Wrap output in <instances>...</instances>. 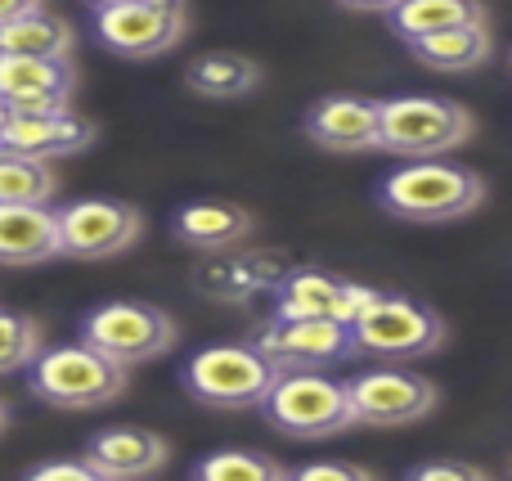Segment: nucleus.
Returning <instances> with one entry per match:
<instances>
[{
  "mask_svg": "<svg viewBox=\"0 0 512 481\" xmlns=\"http://www.w3.org/2000/svg\"><path fill=\"white\" fill-rule=\"evenodd\" d=\"M378 207L409 225L463 221L486 203V180L450 158H409L378 180Z\"/></svg>",
  "mask_w": 512,
  "mask_h": 481,
  "instance_id": "obj_1",
  "label": "nucleus"
},
{
  "mask_svg": "<svg viewBox=\"0 0 512 481\" xmlns=\"http://www.w3.org/2000/svg\"><path fill=\"white\" fill-rule=\"evenodd\" d=\"M256 410L274 432L292 441H328L337 432L355 428L346 383L328 378L324 369H279Z\"/></svg>",
  "mask_w": 512,
  "mask_h": 481,
  "instance_id": "obj_2",
  "label": "nucleus"
},
{
  "mask_svg": "<svg viewBox=\"0 0 512 481\" xmlns=\"http://www.w3.org/2000/svg\"><path fill=\"white\" fill-rule=\"evenodd\" d=\"M477 135V117L445 95L378 99V149L396 158H445Z\"/></svg>",
  "mask_w": 512,
  "mask_h": 481,
  "instance_id": "obj_3",
  "label": "nucleus"
},
{
  "mask_svg": "<svg viewBox=\"0 0 512 481\" xmlns=\"http://www.w3.org/2000/svg\"><path fill=\"white\" fill-rule=\"evenodd\" d=\"M23 374L32 396L50 410H99V405H113L126 392V365L108 360L90 342L41 347Z\"/></svg>",
  "mask_w": 512,
  "mask_h": 481,
  "instance_id": "obj_4",
  "label": "nucleus"
},
{
  "mask_svg": "<svg viewBox=\"0 0 512 481\" xmlns=\"http://www.w3.org/2000/svg\"><path fill=\"white\" fill-rule=\"evenodd\" d=\"M279 369L248 342H216L185 360L180 387L212 410H256Z\"/></svg>",
  "mask_w": 512,
  "mask_h": 481,
  "instance_id": "obj_5",
  "label": "nucleus"
},
{
  "mask_svg": "<svg viewBox=\"0 0 512 481\" xmlns=\"http://www.w3.org/2000/svg\"><path fill=\"white\" fill-rule=\"evenodd\" d=\"M180 338V324L171 311L153 302H104L81 320V342L104 351L117 365H149L167 356Z\"/></svg>",
  "mask_w": 512,
  "mask_h": 481,
  "instance_id": "obj_6",
  "label": "nucleus"
},
{
  "mask_svg": "<svg viewBox=\"0 0 512 481\" xmlns=\"http://www.w3.org/2000/svg\"><path fill=\"white\" fill-rule=\"evenodd\" d=\"M355 351H369L382 360H423L445 347V320L432 306L414 302L405 293H378V302L351 324Z\"/></svg>",
  "mask_w": 512,
  "mask_h": 481,
  "instance_id": "obj_7",
  "label": "nucleus"
},
{
  "mask_svg": "<svg viewBox=\"0 0 512 481\" xmlns=\"http://www.w3.org/2000/svg\"><path fill=\"white\" fill-rule=\"evenodd\" d=\"M54 230H59V257L108 261L135 248V239L144 234V216L122 198H72L54 207Z\"/></svg>",
  "mask_w": 512,
  "mask_h": 481,
  "instance_id": "obj_8",
  "label": "nucleus"
},
{
  "mask_svg": "<svg viewBox=\"0 0 512 481\" xmlns=\"http://www.w3.org/2000/svg\"><path fill=\"white\" fill-rule=\"evenodd\" d=\"M189 32L185 0H126V5L95 9V36L104 50L122 59H158L176 50Z\"/></svg>",
  "mask_w": 512,
  "mask_h": 481,
  "instance_id": "obj_9",
  "label": "nucleus"
},
{
  "mask_svg": "<svg viewBox=\"0 0 512 481\" xmlns=\"http://www.w3.org/2000/svg\"><path fill=\"white\" fill-rule=\"evenodd\" d=\"M346 396L355 410V428H405L436 410V383L405 365H382L346 378Z\"/></svg>",
  "mask_w": 512,
  "mask_h": 481,
  "instance_id": "obj_10",
  "label": "nucleus"
},
{
  "mask_svg": "<svg viewBox=\"0 0 512 481\" xmlns=\"http://www.w3.org/2000/svg\"><path fill=\"white\" fill-rule=\"evenodd\" d=\"M252 347L274 369H333L346 365L351 356H360L351 324L310 320V315H274L270 324H261Z\"/></svg>",
  "mask_w": 512,
  "mask_h": 481,
  "instance_id": "obj_11",
  "label": "nucleus"
},
{
  "mask_svg": "<svg viewBox=\"0 0 512 481\" xmlns=\"http://www.w3.org/2000/svg\"><path fill=\"white\" fill-rule=\"evenodd\" d=\"M373 302H378V288L369 284L328 275V270H288V275H279L274 315H310V320L355 324V315H364Z\"/></svg>",
  "mask_w": 512,
  "mask_h": 481,
  "instance_id": "obj_12",
  "label": "nucleus"
},
{
  "mask_svg": "<svg viewBox=\"0 0 512 481\" xmlns=\"http://www.w3.org/2000/svg\"><path fill=\"white\" fill-rule=\"evenodd\" d=\"M99 140V126L77 117L72 108H41V113H5L0 122V149L23 158H72Z\"/></svg>",
  "mask_w": 512,
  "mask_h": 481,
  "instance_id": "obj_13",
  "label": "nucleus"
},
{
  "mask_svg": "<svg viewBox=\"0 0 512 481\" xmlns=\"http://www.w3.org/2000/svg\"><path fill=\"white\" fill-rule=\"evenodd\" d=\"M77 95V63L36 59V54H0V104L9 113L68 108Z\"/></svg>",
  "mask_w": 512,
  "mask_h": 481,
  "instance_id": "obj_14",
  "label": "nucleus"
},
{
  "mask_svg": "<svg viewBox=\"0 0 512 481\" xmlns=\"http://www.w3.org/2000/svg\"><path fill=\"white\" fill-rule=\"evenodd\" d=\"M301 131L324 153H373L378 149V99L364 95H324L306 108Z\"/></svg>",
  "mask_w": 512,
  "mask_h": 481,
  "instance_id": "obj_15",
  "label": "nucleus"
},
{
  "mask_svg": "<svg viewBox=\"0 0 512 481\" xmlns=\"http://www.w3.org/2000/svg\"><path fill=\"white\" fill-rule=\"evenodd\" d=\"M167 437L135 423H117V428H99L86 441V464L104 481H131V477H153L167 468Z\"/></svg>",
  "mask_w": 512,
  "mask_h": 481,
  "instance_id": "obj_16",
  "label": "nucleus"
},
{
  "mask_svg": "<svg viewBox=\"0 0 512 481\" xmlns=\"http://www.w3.org/2000/svg\"><path fill=\"white\" fill-rule=\"evenodd\" d=\"M256 230V216L243 203L230 198H194L171 216V234L176 243L194 252H230Z\"/></svg>",
  "mask_w": 512,
  "mask_h": 481,
  "instance_id": "obj_17",
  "label": "nucleus"
},
{
  "mask_svg": "<svg viewBox=\"0 0 512 481\" xmlns=\"http://www.w3.org/2000/svg\"><path fill=\"white\" fill-rule=\"evenodd\" d=\"M59 257V230L45 203H0V266H45Z\"/></svg>",
  "mask_w": 512,
  "mask_h": 481,
  "instance_id": "obj_18",
  "label": "nucleus"
},
{
  "mask_svg": "<svg viewBox=\"0 0 512 481\" xmlns=\"http://www.w3.org/2000/svg\"><path fill=\"white\" fill-rule=\"evenodd\" d=\"M490 50H495V41H490L486 23L441 27V32H427L409 41V54L432 72H472L490 59Z\"/></svg>",
  "mask_w": 512,
  "mask_h": 481,
  "instance_id": "obj_19",
  "label": "nucleus"
},
{
  "mask_svg": "<svg viewBox=\"0 0 512 481\" xmlns=\"http://www.w3.org/2000/svg\"><path fill=\"white\" fill-rule=\"evenodd\" d=\"M185 86L203 99H248L261 86V63L239 50L198 54L185 68Z\"/></svg>",
  "mask_w": 512,
  "mask_h": 481,
  "instance_id": "obj_20",
  "label": "nucleus"
},
{
  "mask_svg": "<svg viewBox=\"0 0 512 481\" xmlns=\"http://www.w3.org/2000/svg\"><path fill=\"white\" fill-rule=\"evenodd\" d=\"M72 32L68 18L45 14V5L27 9V14L0 23V54H36V59H72Z\"/></svg>",
  "mask_w": 512,
  "mask_h": 481,
  "instance_id": "obj_21",
  "label": "nucleus"
},
{
  "mask_svg": "<svg viewBox=\"0 0 512 481\" xmlns=\"http://www.w3.org/2000/svg\"><path fill=\"white\" fill-rule=\"evenodd\" d=\"M387 23L396 36L414 41V36L441 32V27L486 23V5L481 0H400V5L387 9Z\"/></svg>",
  "mask_w": 512,
  "mask_h": 481,
  "instance_id": "obj_22",
  "label": "nucleus"
},
{
  "mask_svg": "<svg viewBox=\"0 0 512 481\" xmlns=\"http://www.w3.org/2000/svg\"><path fill=\"white\" fill-rule=\"evenodd\" d=\"M279 284V270L265 257H230V261H212V266L198 275V288L216 302H243L256 288Z\"/></svg>",
  "mask_w": 512,
  "mask_h": 481,
  "instance_id": "obj_23",
  "label": "nucleus"
},
{
  "mask_svg": "<svg viewBox=\"0 0 512 481\" xmlns=\"http://www.w3.org/2000/svg\"><path fill=\"white\" fill-rule=\"evenodd\" d=\"M54 176L41 158L0 149V203H50Z\"/></svg>",
  "mask_w": 512,
  "mask_h": 481,
  "instance_id": "obj_24",
  "label": "nucleus"
},
{
  "mask_svg": "<svg viewBox=\"0 0 512 481\" xmlns=\"http://www.w3.org/2000/svg\"><path fill=\"white\" fill-rule=\"evenodd\" d=\"M45 347V329L36 315L23 311H0V378L23 374L36 360V351Z\"/></svg>",
  "mask_w": 512,
  "mask_h": 481,
  "instance_id": "obj_25",
  "label": "nucleus"
},
{
  "mask_svg": "<svg viewBox=\"0 0 512 481\" xmlns=\"http://www.w3.org/2000/svg\"><path fill=\"white\" fill-rule=\"evenodd\" d=\"M194 477L198 481H279L283 468L270 455H256V450H216V455L198 459Z\"/></svg>",
  "mask_w": 512,
  "mask_h": 481,
  "instance_id": "obj_26",
  "label": "nucleus"
},
{
  "mask_svg": "<svg viewBox=\"0 0 512 481\" xmlns=\"http://www.w3.org/2000/svg\"><path fill=\"white\" fill-rule=\"evenodd\" d=\"M409 481H486V468L463 464V459H432V464L409 468Z\"/></svg>",
  "mask_w": 512,
  "mask_h": 481,
  "instance_id": "obj_27",
  "label": "nucleus"
},
{
  "mask_svg": "<svg viewBox=\"0 0 512 481\" xmlns=\"http://www.w3.org/2000/svg\"><path fill=\"white\" fill-rule=\"evenodd\" d=\"M27 481H99V473L81 455V459H50V464L27 468Z\"/></svg>",
  "mask_w": 512,
  "mask_h": 481,
  "instance_id": "obj_28",
  "label": "nucleus"
},
{
  "mask_svg": "<svg viewBox=\"0 0 512 481\" xmlns=\"http://www.w3.org/2000/svg\"><path fill=\"white\" fill-rule=\"evenodd\" d=\"M297 481H373V473L360 464H342V459H319V464L297 468Z\"/></svg>",
  "mask_w": 512,
  "mask_h": 481,
  "instance_id": "obj_29",
  "label": "nucleus"
},
{
  "mask_svg": "<svg viewBox=\"0 0 512 481\" xmlns=\"http://www.w3.org/2000/svg\"><path fill=\"white\" fill-rule=\"evenodd\" d=\"M342 9H355V14H387L391 5H400V0H337Z\"/></svg>",
  "mask_w": 512,
  "mask_h": 481,
  "instance_id": "obj_30",
  "label": "nucleus"
},
{
  "mask_svg": "<svg viewBox=\"0 0 512 481\" xmlns=\"http://www.w3.org/2000/svg\"><path fill=\"white\" fill-rule=\"evenodd\" d=\"M41 0H0V23H9V18L27 14V9H36Z\"/></svg>",
  "mask_w": 512,
  "mask_h": 481,
  "instance_id": "obj_31",
  "label": "nucleus"
},
{
  "mask_svg": "<svg viewBox=\"0 0 512 481\" xmlns=\"http://www.w3.org/2000/svg\"><path fill=\"white\" fill-rule=\"evenodd\" d=\"M90 9H108V5H126V0H86Z\"/></svg>",
  "mask_w": 512,
  "mask_h": 481,
  "instance_id": "obj_32",
  "label": "nucleus"
},
{
  "mask_svg": "<svg viewBox=\"0 0 512 481\" xmlns=\"http://www.w3.org/2000/svg\"><path fill=\"white\" fill-rule=\"evenodd\" d=\"M9 428V410H5V401H0V432Z\"/></svg>",
  "mask_w": 512,
  "mask_h": 481,
  "instance_id": "obj_33",
  "label": "nucleus"
},
{
  "mask_svg": "<svg viewBox=\"0 0 512 481\" xmlns=\"http://www.w3.org/2000/svg\"><path fill=\"white\" fill-rule=\"evenodd\" d=\"M5 113H9V108H5V104H0V122H5Z\"/></svg>",
  "mask_w": 512,
  "mask_h": 481,
  "instance_id": "obj_34",
  "label": "nucleus"
}]
</instances>
